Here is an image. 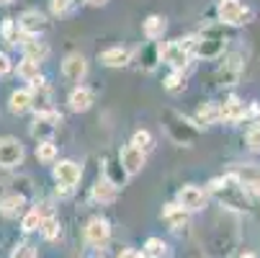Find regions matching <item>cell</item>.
I'll list each match as a JSON object with an SVG mask.
<instances>
[{
    "mask_svg": "<svg viewBox=\"0 0 260 258\" xmlns=\"http://www.w3.org/2000/svg\"><path fill=\"white\" fill-rule=\"evenodd\" d=\"M144 160H147V155H144L142 150H137L134 145H124L121 153H119V165H121V170L126 173V178H129V176H137V173L144 168Z\"/></svg>",
    "mask_w": 260,
    "mask_h": 258,
    "instance_id": "8fae6325",
    "label": "cell"
},
{
    "mask_svg": "<svg viewBox=\"0 0 260 258\" xmlns=\"http://www.w3.org/2000/svg\"><path fill=\"white\" fill-rule=\"evenodd\" d=\"M36 160H39V163H54L57 160V145L52 139L39 142V145H36Z\"/></svg>",
    "mask_w": 260,
    "mask_h": 258,
    "instance_id": "4316f807",
    "label": "cell"
},
{
    "mask_svg": "<svg viewBox=\"0 0 260 258\" xmlns=\"http://www.w3.org/2000/svg\"><path fill=\"white\" fill-rule=\"evenodd\" d=\"M98 60L106 67H124V65L132 62V49H126V47H111V49L101 52Z\"/></svg>",
    "mask_w": 260,
    "mask_h": 258,
    "instance_id": "ac0fdd59",
    "label": "cell"
},
{
    "mask_svg": "<svg viewBox=\"0 0 260 258\" xmlns=\"http://www.w3.org/2000/svg\"><path fill=\"white\" fill-rule=\"evenodd\" d=\"M165 250H168V245H165L160 238H147L142 255H144V258H162V255H165Z\"/></svg>",
    "mask_w": 260,
    "mask_h": 258,
    "instance_id": "f546056e",
    "label": "cell"
},
{
    "mask_svg": "<svg viewBox=\"0 0 260 258\" xmlns=\"http://www.w3.org/2000/svg\"><path fill=\"white\" fill-rule=\"evenodd\" d=\"M160 60H165L175 72H183V67H188V62H191V54L178 44V39H173L160 47Z\"/></svg>",
    "mask_w": 260,
    "mask_h": 258,
    "instance_id": "52a82bcc",
    "label": "cell"
},
{
    "mask_svg": "<svg viewBox=\"0 0 260 258\" xmlns=\"http://www.w3.org/2000/svg\"><path fill=\"white\" fill-rule=\"evenodd\" d=\"M221 119V114H219V106H214V103H204L199 111H196V124L199 127H209V124H216Z\"/></svg>",
    "mask_w": 260,
    "mask_h": 258,
    "instance_id": "d4e9b609",
    "label": "cell"
},
{
    "mask_svg": "<svg viewBox=\"0 0 260 258\" xmlns=\"http://www.w3.org/2000/svg\"><path fill=\"white\" fill-rule=\"evenodd\" d=\"M62 124V114H57V111H39L36 114V119H34V124H31V134L39 139V142H47V139H52V134L57 132V127Z\"/></svg>",
    "mask_w": 260,
    "mask_h": 258,
    "instance_id": "5b68a950",
    "label": "cell"
},
{
    "mask_svg": "<svg viewBox=\"0 0 260 258\" xmlns=\"http://www.w3.org/2000/svg\"><path fill=\"white\" fill-rule=\"evenodd\" d=\"M70 8H72L70 0H52V13H54V16H62V13H67Z\"/></svg>",
    "mask_w": 260,
    "mask_h": 258,
    "instance_id": "d590c367",
    "label": "cell"
},
{
    "mask_svg": "<svg viewBox=\"0 0 260 258\" xmlns=\"http://www.w3.org/2000/svg\"><path fill=\"white\" fill-rule=\"evenodd\" d=\"M116 196H119V189L111 181H106V178H98L90 186V199L98 202V204H111Z\"/></svg>",
    "mask_w": 260,
    "mask_h": 258,
    "instance_id": "2e32d148",
    "label": "cell"
},
{
    "mask_svg": "<svg viewBox=\"0 0 260 258\" xmlns=\"http://www.w3.org/2000/svg\"><path fill=\"white\" fill-rule=\"evenodd\" d=\"M23 163V145L16 137H0V168H18Z\"/></svg>",
    "mask_w": 260,
    "mask_h": 258,
    "instance_id": "8992f818",
    "label": "cell"
},
{
    "mask_svg": "<svg viewBox=\"0 0 260 258\" xmlns=\"http://www.w3.org/2000/svg\"><path fill=\"white\" fill-rule=\"evenodd\" d=\"M129 145H134V147H137V150H142V153L147 155V153H150V150H152V147H155V139H152V134H150V132H147V129H137Z\"/></svg>",
    "mask_w": 260,
    "mask_h": 258,
    "instance_id": "484cf974",
    "label": "cell"
},
{
    "mask_svg": "<svg viewBox=\"0 0 260 258\" xmlns=\"http://www.w3.org/2000/svg\"><path fill=\"white\" fill-rule=\"evenodd\" d=\"M178 204L185 209V212H201L204 207H206V191L204 189H199V186H193V183H188V186H183L180 191H178Z\"/></svg>",
    "mask_w": 260,
    "mask_h": 258,
    "instance_id": "9c48e42d",
    "label": "cell"
},
{
    "mask_svg": "<svg viewBox=\"0 0 260 258\" xmlns=\"http://www.w3.org/2000/svg\"><path fill=\"white\" fill-rule=\"evenodd\" d=\"M162 85H165V91H170V93L183 91V88H185V78H183V72H175V70H173L170 75L165 78V83H162Z\"/></svg>",
    "mask_w": 260,
    "mask_h": 258,
    "instance_id": "d6a6232c",
    "label": "cell"
},
{
    "mask_svg": "<svg viewBox=\"0 0 260 258\" xmlns=\"http://www.w3.org/2000/svg\"><path fill=\"white\" fill-rule=\"evenodd\" d=\"M23 207H26V196L23 194H8L0 199V214L8 217V219H16L23 214Z\"/></svg>",
    "mask_w": 260,
    "mask_h": 258,
    "instance_id": "44dd1931",
    "label": "cell"
},
{
    "mask_svg": "<svg viewBox=\"0 0 260 258\" xmlns=\"http://www.w3.org/2000/svg\"><path fill=\"white\" fill-rule=\"evenodd\" d=\"M247 147H250L252 153H260V124H255L247 132Z\"/></svg>",
    "mask_w": 260,
    "mask_h": 258,
    "instance_id": "e575fe53",
    "label": "cell"
},
{
    "mask_svg": "<svg viewBox=\"0 0 260 258\" xmlns=\"http://www.w3.org/2000/svg\"><path fill=\"white\" fill-rule=\"evenodd\" d=\"M0 31H3V39H6L11 47H18V44L23 42V36H21V31H18V26H16L13 18H6V21H3V28H0Z\"/></svg>",
    "mask_w": 260,
    "mask_h": 258,
    "instance_id": "83f0119b",
    "label": "cell"
},
{
    "mask_svg": "<svg viewBox=\"0 0 260 258\" xmlns=\"http://www.w3.org/2000/svg\"><path fill=\"white\" fill-rule=\"evenodd\" d=\"M165 129L178 145H185V147H191L199 137V124L185 119L178 111H165Z\"/></svg>",
    "mask_w": 260,
    "mask_h": 258,
    "instance_id": "7a4b0ae2",
    "label": "cell"
},
{
    "mask_svg": "<svg viewBox=\"0 0 260 258\" xmlns=\"http://www.w3.org/2000/svg\"><path fill=\"white\" fill-rule=\"evenodd\" d=\"M80 176H83V168H80V163H75V160H59V163L54 165V181L59 183V186L75 189L78 183H80Z\"/></svg>",
    "mask_w": 260,
    "mask_h": 258,
    "instance_id": "ba28073f",
    "label": "cell"
},
{
    "mask_svg": "<svg viewBox=\"0 0 260 258\" xmlns=\"http://www.w3.org/2000/svg\"><path fill=\"white\" fill-rule=\"evenodd\" d=\"M221 52H224V36L214 34L211 28L204 31L201 36H196V44L191 57H204V60H216Z\"/></svg>",
    "mask_w": 260,
    "mask_h": 258,
    "instance_id": "277c9868",
    "label": "cell"
},
{
    "mask_svg": "<svg viewBox=\"0 0 260 258\" xmlns=\"http://www.w3.org/2000/svg\"><path fill=\"white\" fill-rule=\"evenodd\" d=\"M111 238V225H108V219L103 217H93L90 222L85 225V243L93 245V248H103Z\"/></svg>",
    "mask_w": 260,
    "mask_h": 258,
    "instance_id": "30bf717a",
    "label": "cell"
},
{
    "mask_svg": "<svg viewBox=\"0 0 260 258\" xmlns=\"http://www.w3.org/2000/svg\"><path fill=\"white\" fill-rule=\"evenodd\" d=\"M240 72H242V57L235 52V54H230L224 62L219 65V70H216V83H219V85H235V83L240 80Z\"/></svg>",
    "mask_w": 260,
    "mask_h": 258,
    "instance_id": "4fadbf2b",
    "label": "cell"
},
{
    "mask_svg": "<svg viewBox=\"0 0 260 258\" xmlns=\"http://www.w3.org/2000/svg\"><path fill=\"white\" fill-rule=\"evenodd\" d=\"M11 258H36V248H34V245H28V243H21V245H16V248H13Z\"/></svg>",
    "mask_w": 260,
    "mask_h": 258,
    "instance_id": "836d02e7",
    "label": "cell"
},
{
    "mask_svg": "<svg viewBox=\"0 0 260 258\" xmlns=\"http://www.w3.org/2000/svg\"><path fill=\"white\" fill-rule=\"evenodd\" d=\"M206 194H214L224 207L235 209V212H247L250 209V199H247V191L240 186V181L227 173V176H219V178H211L209 186H206Z\"/></svg>",
    "mask_w": 260,
    "mask_h": 258,
    "instance_id": "6da1fadb",
    "label": "cell"
},
{
    "mask_svg": "<svg viewBox=\"0 0 260 258\" xmlns=\"http://www.w3.org/2000/svg\"><path fill=\"white\" fill-rule=\"evenodd\" d=\"M85 3H88V6H95V8H101V6H106V3H108V0H85Z\"/></svg>",
    "mask_w": 260,
    "mask_h": 258,
    "instance_id": "ab89813d",
    "label": "cell"
},
{
    "mask_svg": "<svg viewBox=\"0 0 260 258\" xmlns=\"http://www.w3.org/2000/svg\"><path fill=\"white\" fill-rule=\"evenodd\" d=\"M257 124H260V122H257Z\"/></svg>",
    "mask_w": 260,
    "mask_h": 258,
    "instance_id": "7bdbcfd3",
    "label": "cell"
},
{
    "mask_svg": "<svg viewBox=\"0 0 260 258\" xmlns=\"http://www.w3.org/2000/svg\"><path fill=\"white\" fill-rule=\"evenodd\" d=\"M162 219H165L173 230H180V227L188 225V212H185L178 202H170V204H165V209H162Z\"/></svg>",
    "mask_w": 260,
    "mask_h": 258,
    "instance_id": "d6986e66",
    "label": "cell"
},
{
    "mask_svg": "<svg viewBox=\"0 0 260 258\" xmlns=\"http://www.w3.org/2000/svg\"><path fill=\"white\" fill-rule=\"evenodd\" d=\"M18 75H21L23 80H28V83H31L34 78H39V75H42V72H39V62L23 57V60L18 62Z\"/></svg>",
    "mask_w": 260,
    "mask_h": 258,
    "instance_id": "4dcf8cb0",
    "label": "cell"
},
{
    "mask_svg": "<svg viewBox=\"0 0 260 258\" xmlns=\"http://www.w3.org/2000/svg\"><path fill=\"white\" fill-rule=\"evenodd\" d=\"M11 3V0H0V6H8Z\"/></svg>",
    "mask_w": 260,
    "mask_h": 258,
    "instance_id": "b9f144b4",
    "label": "cell"
},
{
    "mask_svg": "<svg viewBox=\"0 0 260 258\" xmlns=\"http://www.w3.org/2000/svg\"><path fill=\"white\" fill-rule=\"evenodd\" d=\"M16 26H18V31H21L23 36H39L42 31H47L49 21H47V16L39 13V11H26V13H21V18L16 21Z\"/></svg>",
    "mask_w": 260,
    "mask_h": 258,
    "instance_id": "7c38bea8",
    "label": "cell"
},
{
    "mask_svg": "<svg viewBox=\"0 0 260 258\" xmlns=\"http://www.w3.org/2000/svg\"><path fill=\"white\" fill-rule=\"evenodd\" d=\"M42 222H44V219H42V214L36 212V209H28V212H23V214H21V230H23V233H34V230H39V227H42Z\"/></svg>",
    "mask_w": 260,
    "mask_h": 258,
    "instance_id": "f1b7e54d",
    "label": "cell"
},
{
    "mask_svg": "<svg viewBox=\"0 0 260 258\" xmlns=\"http://www.w3.org/2000/svg\"><path fill=\"white\" fill-rule=\"evenodd\" d=\"M240 258H257V255H255V253H242Z\"/></svg>",
    "mask_w": 260,
    "mask_h": 258,
    "instance_id": "60d3db41",
    "label": "cell"
},
{
    "mask_svg": "<svg viewBox=\"0 0 260 258\" xmlns=\"http://www.w3.org/2000/svg\"><path fill=\"white\" fill-rule=\"evenodd\" d=\"M144 36L150 42H157V39H162V34H165V28H168V21L162 18V16H147V21H144Z\"/></svg>",
    "mask_w": 260,
    "mask_h": 258,
    "instance_id": "cb8c5ba5",
    "label": "cell"
},
{
    "mask_svg": "<svg viewBox=\"0 0 260 258\" xmlns=\"http://www.w3.org/2000/svg\"><path fill=\"white\" fill-rule=\"evenodd\" d=\"M237 181H240V186L252 194V196H260V168L257 165H237L235 170H230Z\"/></svg>",
    "mask_w": 260,
    "mask_h": 258,
    "instance_id": "5bb4252c",
    "label": "cell"
},
{
    "mask_svg": "<svg viewBox=\"0 0 260 258\" xmlns=\"http://www.w3.org/2000/svg\"><path fill=\"white\" fill-rule=\"evenodd\" d=\"M11 57L6 54V52H0V75H8V72H11Z\"/></svg>",
    "mask_w": 260,
    "mask_h": 258,
    "instance_id": "8d00e7d4",
    "label": "cell"
},
{
    "mask_svg": "<svg viewBox=\"0 0 260 258\" xmlns=\"http://www.w3.org/2000/svg\"><path fill=\"white\" fill-rule=\"evenodd\" d=\"M72 191H75V189H70V186H57V196H59V199L72 196Z\"/></svg>",
    "mask_w": 260,
    "mask_h": 258,
    "instance_id": "f35d334b",
    "label": "cell"
},
{
    "mask_svg": "<svg viewBox=\"0 0 260 258\" xmlns=\"http://www.w3.org/2000/svg\"><path fill=\"white\" fill-rule=\"evenodd\" d=\"M62 75L67 83H80L88 75V60L83 54H70L62 62Z\"/></svg>",
    "mask_w": 260,
    "mask_h": 258,
    "instance_id": "9a60e30c",
    "label": "cell"
},
{
    "mask_svg": "<svg viewBox=\"0 0 260 258\" xmlns=\"http://www.w3.org/2000/svg\"><path fill=\"white\" fill-rule=\"evenodd\" d=\"M119 258H144L139 250H134V248H124L121 253H119Z\"/></svg>",
    "mask_w": 260,
    "mask_h": 258,
    "instance_id": "74e56055",
    "label": "cell"
},
{
    "mask_svg": "<svg viewBox=\"0 0 260 258\" xmlns=\"http://www.w3.org/2000/svg\"><path fill=\"white\" fill-rule=\"evenodd\" d=\"M219 21L224 26H242L252 18V11L242 0H219Z\"/></svg>",
    "mask_w": 260,
    "mask_h": 258,
    "instance_id": "3957f363",
    "label": "cell"
},
{
    "mask_svg": "<svg viewBox=\"0 0 260 258\" xmlns=\"http://www.w3.org/2000/svg\"><path fill=\"white\" fill-rule=\"evenodd\" d=\"M42 235L44 240H57L59 238V219L57 217H47L42 222Z\"/></svg>",
    "mask_w": 260,
    "mask_h": 258,
    "instance_id": "1f68e13d",
    "label": "cell"
},
{
    "mask_svg": "<svg viewBox=\"0 0 260 258\" xmlns=\"http://www.w3.org/2000/svg\"><path fill=\"white\" fill-rule=\"evenodd\" d=\"M8 108H11V114H16V117H21V114L31 111V93H28V88H21V91L11 93Z\"/></svg>",
    "mask_w": 260,
    "mask_h": 258,
    "instance_id": "603a6c76",
    "label": "cell"
},
{
    "mask_svg": "<svg viewBox=\"0 0 260 258\" xmlns=\"http://www.w3.org/2000/svg\"><path fill=\"white\" fill-rule=\"evenodd\" d=\"M21 49H23V57L26 60H34V62H44L47 54H49V47L44 42H39L36 36H26V39L21 42Z\"/></svg>",
    "mask_w": 260,
    "mask_h": 258,
    "instance_id": "e0dca14e",
    "label": "cell"
},
{
    "mask_svg": "<svg viewBox=\"0 0 260 258\" xmlns=\"http://www.w3.org/2000/svg\"><path fill=\"white\" fill-rule=\"evenodd\" d=\"M219 114H221L224 122H242L245 114H247V108H245V103L237 96H230L224 101V106H219Z\"/></svg>",
    "mask_w": 260,
    "mask_h": 258,
    "instance_id": "ffe728a7",
    "label": "cell"
},
{
    "mask_svg": "<svg viewBox=\"0 0 260 258\" xmlns=\"http://www.w3.org/2000/svg\"><path fill=\"white\" fill-rule=\"evenodd\" d=\"M67 103H70V111H75V114H83V111H88V108L93 106V91L90 88H75L70 93V98H67Z\"/></svg>",
    "mask_w": 260,
    "mask_h": 258,
    "instance_id": "7402d4cb",
    "label": "cell"
}]
</instances>
